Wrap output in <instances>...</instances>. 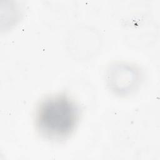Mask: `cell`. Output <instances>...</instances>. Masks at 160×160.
<instances>
[{"instance_id": "obj_1", "label": "cell", "mask_w": 160, "mask_h": 160, "mask_svg": "<svg viewBox=\"0 0 160 160\" xmlns=\"http://www.w3.org/2000/svg\"><path fill=\"white\" fill-rule=\"evenodd\" d=\"M79 119V108L74 100L66 95H54L46 98L38 105L35 124L41 136L60 141L73 133Z\"/></svg>"}]
</instances>
